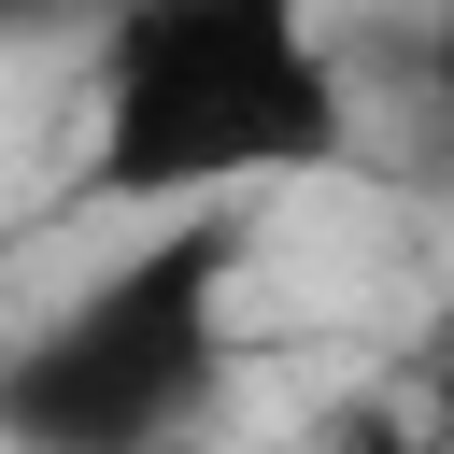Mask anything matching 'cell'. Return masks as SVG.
Listing matches in <instances>:
<instances>
[{
  "instance_id": "2",
  "label": "cell",
  "mask_w": 454,
  "mask_h": 454,
  "mask_svg": "<svg viewBox=\"0 0 454 454\" xmlns=\"http://www.w3.org/2000/svg\"><path fill=\"white\" fill-rule=\"evenodd\" d=\"M227 284H241V199L156 213L99 284H71L0 355V440L14 454H142L213 426L227 397Z\"/></svg>"
},
{
  "instance_id": "3",
  "label": "cell",
  "mask_w": 454,
  "mask_h": 454,
  "mask_svg": "<svg viewBox=\"0 0 454 454\" xmlns=\"http://www.w3.org/2000/svg\"><path fill=\"white\" fill-rule=\"evenodd\" d=\"M426 114H440V156H454V14H440V43H426Z\"/></svg>"
},
{
  "instance_id": "1",
  "label": "cell",
  "mask_w": 454,
  "mask_h": 454,
  "mask_svg": "<svg viewBox=\"0 0 454 454\" xmlns=\"http://www.w3.org/2000/svg\"><path fill=\"white\" fill-rule=\"evenodd\" d=\"M355 142V85L312 0H114L85 28V199L184 213L298 184Z\"/></svg>"
},
{
  "instance_id": "4",
  "label": "cell",
  "mask_w": 454,
  "mask_h": 454,
  "mask_svg": "<svg viewBox=\"0 0 454 454\" xmlns=\"http://www.w3.org/2000/svg\"><path fill=\"white\" fill-rule=\"evenodd\" d=\"M57 14H85V28H99L114 0H14V28H57Z\"/></svg>"
},
{
  "instance_id": "5",
  "label": "cell",
  "mask_w": 454,
  "mask_h": 454,
  "mask_svg": "<svg viewBox=\"0 0 454 454\" xmlns=\"http://www.w3.org/2000/svg\"><path fill=\"white\" fill-rule=\"evenodd\" d=\"M426 426L454 440V340H440V383H426Z\"/></svg>"
}]
</instances>
